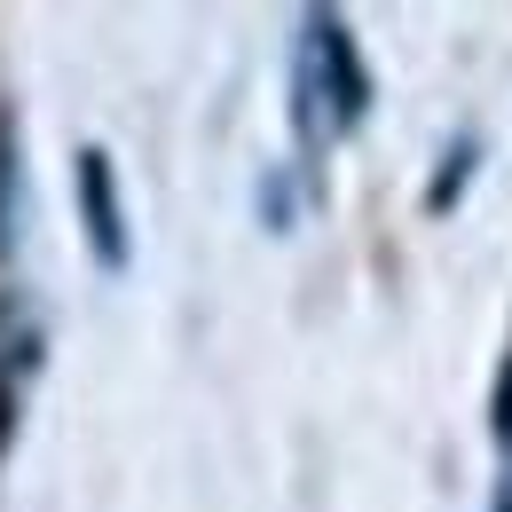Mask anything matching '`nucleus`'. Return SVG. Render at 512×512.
Returning <instances> with one entry per match:
<instances>
[{"mask_svg": "<svg viewBox=\"0 0 512 512\" xmlns=\"http://www.w3.org/2000/svg\"><path fill=\"white\" fill-rule=\"evenodd\" d=\"M497 434H505V449H512V363H505V386H497Z\"/></svg>", "mask_w": 512, "mask_h": 512, "instance_id": "nucleus-4", "label": "nucleus"}, {"mask_svg": "<svg viewBox=\"0 0 512 512\" xmlns=\"http://www.w3.org/2000/svg\"><path fill=\"white\" fill-rule=\"evenodd\" d=\"M300 87H308V111H316V103H331V127H355V119H363V71H355V48H347L339 16H308Z\"/></svg>", "mask_w": 512, "mask_h": 512, "instance_id": "nucleus-1", "label": "nucleus"}, {"mask_svg": "<svg viewBox=\"0 0 512 512\" xmlns=\"http://www.w3.org/2000/svg\"><path fill=\"white\" fill-rule=\"evenodd\" d=\"M8 174H16V158H8V111H0V245H8Z\"/></svg>", "mask_w": 512, "mask_h": 512, "instance_id": "nucleus-3", "label": "nucleus"}, {"mask_svg": "<svg viewBox=\"0 0 512 512\" xmlns=\"http://www.w3.org/2000/svg\"><path fill=\"white\" fill-rule=\"evenodd\" d=\"M79 205H87V237L103 268H127V221H119V182L103 150H79Z\"/></svg>", "mask_w": 512, "mask_h": 512, "instance_id": "nucleus-2", "label": "nucleus"}]
</instances>
